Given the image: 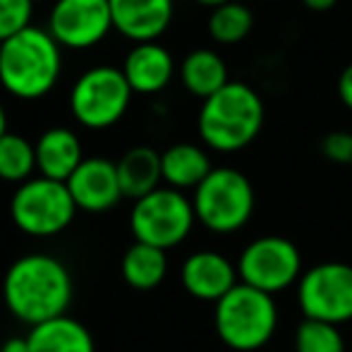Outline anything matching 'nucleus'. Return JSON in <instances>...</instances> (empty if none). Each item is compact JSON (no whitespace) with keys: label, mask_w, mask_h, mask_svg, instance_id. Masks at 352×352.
Segmentation results:
<instances>
[{"label":"nucleus","mask_w":352,"mask_h":352,"mask_svg":"<svg viewBox=\"0 0 352 352\" xmlns=\"http://www.w3.org/2000/svg\"><path fill=\"white\" fill-rule=\"evenodd\" d=\"M120 274L122 280L135 290H153L168 276V252L144 245V242H135L122 254Z\"/></svg>","instance_id":"nucleus-21"},{"label":"nucleus","mask_w":352,"mask_h":352,"mask_svg":"<svg viewBox=\"0 0 352 352\" xmlns=\"http://www.w3.org/2000/svg\"><path fill=\"white\" fill-rule=\"evenodd\" d=\"M195 3H199V5H204V8H218V5H223V3H230V0H195Z\"/></svg>","instance_id":"nucleus-31"},{"label":"nucleus","mask_w":352,"mask_h":352,"mask_svg":"<svg viewBox=\"0 0 352 352\" xmlns=\"http://www.w3.org/2000/svg\"><path fill=\"white\" fill-rule=\"evenodd\" d=\"M252 29H254V12L250 5L240 3V0H230V3L213 8L209 22H206L209 36L221 46L242 43L252 34Z\"/></svg>","instance_id":"nucleus-22"},{"label":"nucleus","mask_w":352,"mask_h":352,"mask_svg":"<svg viewBox=\"0 0 352 352\" xmlns=\"http://www.w3.org/2000/svg\"><path fill=\"white\" fill-rule=\"evenodd\" d=\"M175 12L173 0H111L113 29L135 43L158 41Z\"/></svg>","instance_id":"nucleus-14"},{"label":"nucleus","mask_w":352,"mask_h":352,"mask_svg":"<svg viewBox=\"0 0 352 352\" xmlns=\"http://www.w3.org/2000/svg\"><path fill=\"white\" fill-rule=\"evenodd\" d=\"M36 148V170L48 180L67 182L82 166V142L70 127H48L34 144Z\"/></svg>","instance_id":"nucleus-16"},{"label":"nucleus","mask_w":352,"mask_h":352,"mask_svg":"<svg viewBox=\"0 0 352 352\" xmlns=\"http://www.w3.org/2000/svg\"><path fill=\"white\" fill-rule=\"evenodd\" d=\"M302 254L297 245L280 235H261L242 250L237 259L240 283L266 295H278L302 278Z\"/></svg>","instance_id":"nucleus-9"},{"label":"nucleus","mask_w":352,"mask_h":352,"mask_svg":"<svg viewBox=\"0 0 352 352\" xmlns=\"http://www.w3.org/2000/svg\"><path fill=\"white\" fill-rule=\"evenodd\" d=\"M32 0H0V43L32 27Z\"/></svg>","instance_id":"nucleus-25"},{"label":"nucleus","mask_w":352,"mask_h":352,"mask_svg":"<svg viewBox=\"0 0 352 352\" xmlns=\"http://www.w3.org/2000/svg\"><path fill=\"white\" fill-rule=\"evenodd\" d=\"M113 29L111 0H56L48 17V32L60 48H91Z\"/></svg>","instance_id":"nucleus-11"},{"label":"nucleus","mask_w":352,"mask_h":352,"mask_svg":"<svg viewBox=\"0 0 352 352\" xmlns=\"http://www.w3.org/2000/svg\"><path fill=\"white\" fill-rule=\"evenodd\" d=\"M8 135V116H5V108L0 103V137Z\"/></svg>","instance_id":"nucleus-30"},{"label":"nucleus","mask_w":352,"mask_h":352,"mask_svg":"<svg viewBox=\"0 0 352 352\" xmlns=\"http://www.w3.org/2000/svg\"><path fill=\"white\" fill-rule=\"evenodd\" d=\"M295 352H345V338L338 326L302 319L295 331Z\"/></svg>","instance_id":"nucleus-24"},{"label":"nucleus","mask_w":352,"mask_h":352,"mask_svg":"<svg viewBox=\"0 0 352 352\" xmlns=\"http://www.w3.org/2000/svg\"><path fill=\"white\" fill-rule=\"evenodd\" d=\"M297 305L305 319L333 326L352 321V266L324 261L307 269L297 283Z\"/></svg>","instance_id":"nucleus-10"},{"label":"nucleus","mask_w":352,"mask_h":352,"mask_svg":"<svg viewBox=\"0 0 352 352\" xmlns=\"http://www.w3.org/2000/svg\"><path fill=\"white\" fill-rule=\"evenodd\" d=\"M264 120V98L252 84L235 79L201 101L197 130L204 146L218 153H237L259 137Z\"/></svg>","instance_id":"nucleus-2"},{"label":"nucleus","mask_w":352,"mask_h":352,"mask_svg":"<svg viewBox=\"0 0 352 352\" xmlns=\"http://www.w3.org/2000/svg\"><path fill=\"white\" fill-rule=\"evenodd\" d=\"M32 3H34V5H36V3H46V0H32Z\"/></svg>","instance_id":"nucleus-32"},{"label":"nucleus","mask_w":352,"mask_h":352,"mask_svg":"<svg viewBox=\"0 0 352 352\" xmlns=\"http://www.w3.org/2000/svg\"><path fill=\"white\" fill-rule=\"evenodd\" d=\"M132 87L122 67L96 65L82 72L70 91V111L79 125L106 130L125 118L132 103Z\"/></svg>","instance_id":"nucleus-8"},{"label":"nucleus","mask_w":352,"mask_h":352,"mask_svg":"<svg viewBox=\"0 0 352 352\" xmlns=\"http://www.w3.org/2000/svg\"><path fill=\"white\" fill-rule=\"evenodd\" d=\"M180 280L187 295L216 305L240 283V276H237V266L226 254L201 250L185 259L180 269Z\"/></svg>","instance_id":"nucleus-13"},{"label":"nucleus","mask_w":352,"mask_h":352,"mask_svg":"<svg viewBox=\"0 0 352 352\" xmlns=\"http://www.w3.org/2000/svg\"><path fill=\"white\" fill-rule=\"evenodd\" d=\"M70 190L65 182L48 180L43 175H34L32 180L22 182L10 199V218L32 237H56L72 226L77 216Z\"/></svg>","instance_id":"nucleus-6"},{"label":"nucleus","mask_w":352,"mask_h":352,"mask_svg":"<svg viewBox=\"0 0 352 352\" xmlns=\"http://www.w3.org/2000/svg\"><path fill=\"white\" fill-rule=\"evenodd\" d=\"M36 170V148L34 144L22 135H8L0 137V180L22 185L32 180Z\"/></svg>","instance_id":"nucleus-23"},{"label":"nucleus","mask_w":352,"mask_h":352,"mask_svg":"<svg viewBox=\"0 0 352 352\" xmlns=\"http://www.w3.org/2000/svg\"><path fill=\"white\" fill-rule=\"evenodd\" d=\"M195 223L197 213L192 199L173 187H158L156 192L137 199L130 211V230L135 242L158 247L163 252L182 245Z\"/></svg>","instance_id":"nucleus-7"},{"label":"nucleus","mask_w":352,"mask_h":352,"mask_svg":"<svg viewBox=\"0 0 352 352\" xmlns=\"http://www.w3.org/2000/svg\"><path fill=\"white\" fill-rule=\"evenodd\" d=\"M161 170L166 187L185 192L197 190L209 177L213 166L204 146L192 142H177L161 151Z\"/></svg>","instance_id":"nucleus-17"},{"label":"nucleus","mask_w":352,"mask_h":352,"mask_svg":"<svg viewBox=\"0 0 352 352\" xmlns=\"http://www.w3.org/2000/svg\"><path fill=\"white\" fill-rule=\"evenodd\" d=\"M300 3L311 12H329L338 5V0H300Z\"/></svg>","instance_id":"nucleus-28"},{"label":"nucleus","mask_w":352,"mask_h":352,"mask_svg":"<svg viewBox=\"0 0 352 352\" xmlns=\"http://www.w3.org/2000/svg\"><path fill=\"white\" fill-rule=\"evenodd\" d=\"M180 82L192 96L211 98L216 91H221L230 79H228V65L221 58V53H216L213 48H195L185 56V60L180 63Z\"/></svg>","instance_id":"nucleus-20"},{"label":"nucleus","mask_w":352,"mask_h":352,"mask_svg":"<svg viewBox=\"0 0 352 352\" xmlns=\"http://www.w3.org/2000/svg\"><path fill=\"white\" fill-rule=\"evenodd\" d=\"M338 98L348 111H352V63L343 67L338 77Z\"/></svg>","instance_id":"nucleus-27"},{"label":"nucleus","mask_w":352,"mask_h":352,"mask_svg":"<svg viewBox=\"0 0 352 352\" xmlns=\"http://www.w3.org/2000/svg\"><path fill=\"white\" fill-rule=\"evenodd\" d=\"M60 72V43L51 36L48 29L32 24L0 43V87L14 98H43L53 91Z\"/></svg>","instance_id":"nucleus-3"},{"label":"nucleus","mask_w":352,"mask_h":352,"mask_svg":"<svg viewBox=\"0 0 352 352\" xmlns=\"http://www.w3.org/2000/svg\"><path fill=\"white\" fill-rule=\"evenodd\" d=\"M65 185L77 209L87 213L111 211L120 204V199H125L116 161L103 156L84 158L82 166L72 173V177Z\"/></svg>","instance_id":"nucleus-12"},{"label":"nucleus","mask_w":352,"mask_h":352,"mask_svg":"<svg viewBox=\"0 0 352 352\" xmlns=\"http://www.w3.org/2000/svg\"><path fill=\"white\" fill-rule=\"evenodd\" d=\"M72 274L58 256L32 252L10 264L3 278L8 311L22 324L38 326L65 316L72 305Z\"/></svg>","instance_id":"nucleus-1"},{"label":"nucleus","mask_w":352,"mask_h":352,"mask_svg":"<svg viewBox=\"0 0 352 352\" xmlns=\"http://www.w3.org/2000/svg\"><path fill=\"white\" fill-rule=\"evenodd\" d=\"M197 221L216 235H230L254 216L256 195L250 177L237 168H213L192 197Z\"/></svg>","instance_id":"nucleus-5"},{"label":"nucleus","mask_w":352,"mask_h":352,"mask_svg":"<svg viewBox=\"0 0 352 352\" xmlns=\"http://www.w3.org/2000/svg\"><path fill=\"white\" fill-rule=\"evenodd\" d=\"M321 156L336 166H352V132L336 130L321 140Z\"/></svg>","instance_id":"nucleus-26"},{"label":"nucleus","mask_w":352,"mask_h":352,"mask_svg":"<svg viewBox=\"0 0 352 352\" xmlns=\"http://www.w3.org/2000/svg\"><path fill=\"white\" fill-rule=\"evenodd\" d=\"M122 74L135 94L151 96L158 94L173 82L175 77V60L170 51L158 41L151 43H135L122 63Z\"/></svg>","instance_id":"nucleus-15"},{"label":"nucleus","mask_w":352,"mask_h":352,"mask_svg":"<svg viewBox=\"0 0 352 352\" xmlns=\"http://www.w3.org/2000/svg\"><path fill=\"white\" fill-rule=\"evenodd\" d=\"M118 177H120L122 197L125 199H142L161 187L163 170H161V153L153 146H132L116 161Z\"/></svg>","instance_id":"nucleus-19"},{"label":"nucleus","mask_w":352,"mask_h":352,"mask_svg":"<svg viewBox=\"0 0 352 352\" xmlns=\"http://www.w3.org/2000/svg\"><path fill=\"white\" fill-rule=\"evenodd\" d=\"M0 352H29L27 338H10L8 343L0 348Z\"/></svg>","instance_id":"nucleus-29"},{"label":"nucleus","mask_w":352,"mask_h":352,"mask_svg":"<svg viewBox=\"0 0 352 352\" xmlns=\"http://www.w3.org/2000/svg\"><path fill=\"white\" fill-rule=\"evenodd\" d=\"M24 338L29 352H96L91 331L70 314L32 326Z\"/></svg>","instance_id":"nucleus-18"},{"label":"nucleus","mask_w":352,"mask_h":352,"mask_svg":"<svg viewBox=\"0 0 352 352\" xmlns=\"http://www.w3.org/2000/svg\"><path fill=\"white\" fill-rule=\"evenodd\" d=\"M213 326L218 338L230 350L256 352L278 329V305L274 295L237 283L221 302H216Z\"/></svg>","instance_id":"nucleus-4"}]
</instances>
